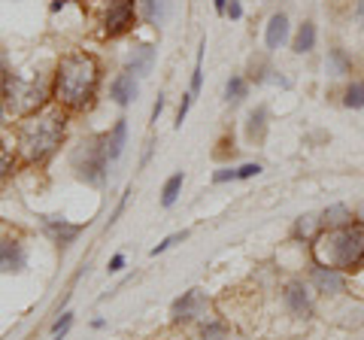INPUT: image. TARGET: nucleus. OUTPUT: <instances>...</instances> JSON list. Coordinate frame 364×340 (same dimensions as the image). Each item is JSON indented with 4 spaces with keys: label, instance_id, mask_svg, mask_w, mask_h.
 Here are the masks:
<instances>
[{
    "label": "nucleus",
    "instance_id": "dca6fc26",
    "mask_svg": "<svg viewBox=\"0 0 364 340\" xmlns=\"http://www.w3.org/2000/svg\"><path fill=\"white\" fill-rule=\"evenodd\" d=\"M316 25L313 21H304V25L298 28V33H294V40H291V52L294 55H306V52H313L316 49Z\"/></svg>",
    "mask_w": 364,
    "mask_h": 340
},
{
    "label": "nucleus",
    "instance_id": "b1692460",
    "mask_svg": "<svg viewBox=\"0 0 364 340\" xmlns=\"http://www.w3.org/2000/svg\"><path fill=\"white\" fill-rule=\"evenodd\" d=\"M203 52H207V43H200L198 58H195V70H191V95H198L200 83H203Z\"/></svg>",
    "mask_w": 364,
    "mask_h": 340
},
{
    "label": "nucleus",
    "instance_id": "6e6552de",
    "mask_svg": "<svg viewBox=\"0 0 364 340\" xmlns=\"http://www.w3.org/2000/svg\"><path fill=\"white\" fill-rule=\"evenodd\" d=\"M282 301H286V307L291 310V316H298V319H310L313 316V298L304 282H289L286 292H282Z\"/></svg>",
    "mask_w": 364,
    "mask_h": 340
},
{
    "label": "nucleus",
    "instance_id": "423d86ee",
    "mask_svg": "<svg viewBox=\"0 0 364 340\" xmlns=\"http://www.w3.org/2000/svg\"><path fill=\"white\" fill-rule=\"evenodd\" d=\"M210 310V301L203 298V292L200 289H191L186 292L182 298L173 301V310H170V316H173V322H191V319H200L203 313Z\"/></svg>",
    "mask_w": 364,
    "mask_h": 340
},
{
    "label": "nucleus",
    "instance_id": "393cba45",
    "mask_svg": "<svg viewBox=\"0 0 364 340\" xmlns=\"http://www.w3.org/2000/svg\"><path fill=\"white\" fill-rule=\"evenodd\" d=\"M186 237H188V231H176V234H170V237H164V240H161V243H158V246L152 249V255H161V253H167V249H170V246H176V243H182V240H186Z\"/></svg>",
    "mask_w": 364,
    "mask_h": 340
},
{
    "label": "nucleus",
    "instance_id": "bb28decb",
    "mask_svg": "<svg viewBox=\"0 0 364 340\" xmlns=\"http://www.w3.org/2000/svg\"><path fill=\"white\" fill-rule=\"evenodd\" d=\"M9 170H13V155L6 152V146L0 143V183L9 176Z\"/></svg>",
    "mask_w": 364,
    "mask_h": 340
},
{
    "label": "nucleus",
    "instance_id": "20e7f679",
    "mask_svg": "<svg viewBox=\"0 0 364 340\" xmlns=\"http://www.w3.org/2000/svg\"><path fill=\"white\" fill-rule=\"evenodd\" d=\"M73 164L79 170V176L85 179L91 186H100L107 176V164H109V152H107V140H97L85 146V149H79L73 155Z\"/></svg>",
    "mask_w": 364,
    "mask_h": 340
},
{
    "label": "nucleus",
    "instance_id": "c85d7f7f",
    "mask_svg": "<svg viewBox=\"0 0 364 340\" xmlns=\"http://www.w3.org/2000/svg\"><path fill=\"white\" fill-rule=\"evenodd\" d=\"M191 100H195V95H182V104H179V110H176V128H182V122H186V116H188V110H191Z\"/></svg>",
    "mask_w": 364,
    "mask_h": 340
},
{
    "label": "nucleus",
    "instance_id": "7ed1b4c3",
    "mask_svg": "<svg viewBox=\"0 0 364 340\" xmlns=\"http://www.w3.org/2000/svg\"><path fill=\"white\" fill-rule=\"evenodd\" d=\"M313 258L322 267L349 270L364 267V225H346V228H325L313 240Z\"/></svg>",
    "mask_w": 364,
    "mask_h": 340
},
{
    "label": "nucleus",
    "instance_id": "72a5a7b5",
    "mask_svg": "<svg viewBox=\"0 0 364 340\" xmlns=\"http://www.w3.org/2000/svg\"><path fill=\"white\" fill-rule=\"evenodd\" d=\"M164 104H167V100H164V95H158L155 107H152V122H158V119H161V112H164Z\"/></svg>",
    "mask_w": 364,
    "mask_h": 340
},
{
    "label": "nucleus",
    "instance_id": "f8f14e48",
    "mask_svg": "<svg viewBox=\"0 0 364 340\" xmlns=\"http://www.w3.org/2000/svg\"><path fill=\"white\" fill-rule=\"evenodd\" d=\"M289 40V16L286 13H273L267 21V31H264V43L270 52H277L282 43Z\"/></svg>",
    "mask_w": 364,
    "mask_h": 340
},
{
    "label": "nucleus",
    "instance_id": "c756f323",
    "mask_svg": "<svg viewBox=\"0 0 364 340\" xmlns=\"http://www.w3.org/2000/svg\"><path fill=\"white\" fill-rule=\"evenodd\" d=\"M261 167L258 161H249V164H243V167H237V179H252V176H258L261 174Z\"/></svg>",
    "mask_w": 364,
    "mask_h": 340
},
{
    "label": "nucleus",
    "instance_id": "a878e982",
    "mask_svg": "<svg viewBox=\"0 0 364 340\" xmlns=\"http://www.w3.org/2000/svg\"><path fill=\"white\" fill-rule=\"evenodd\" d=\"M316 228H322V222H318L316 216H301V222H298V228H294V231L304 234V237H313Z\"/></svg>",
    "mask_w": 364,
    "mask_h": 340
},
{
    "label": "nucleus",
    "instance_id": "4be33fe9",
    "mask_svg": "<svg viewBox=\"0 0 364 340\" xmlns=\"http://www.w3.org/2000/svg\"><path fill=\"white\" fill-rule=\"evenodd\" d=\"M143 16L149 25H164V18H167V0H146L143 4Z\"/></svg>",
    "mask_w": 364,
    "mask_h": 340
},
{
    "label": "nucleus",
    "instance_id": "5701e85b",
    "mask_svg": "<svg viewBox=\"0 0 364 340\" xmlns=\"http://www.w3.org/2000/svg\"><path fill=\"white\" fill-rule=\"evenodd\" d=\"M246 92H249V83L243 76H231V79H228V85H225V97L228 100H234V104H237V100L246 97Z\"/></svg>",
    "mask_w": 364,
    "mask_h": 340
},
{
    "label": "nucleus",
    "instance_id": "aec40b11",
    "mask_svg": "<svg viewBox=\"0 0 364 340\" xmlns=\"http://www.w3.org/2000/svg\"><path fill=\"white\" fill-rule=\"evenodd\" d=\"M343 107L346 110H364V79H352L343 92Z\"/></svg>",
    "mask_w": 364,
    "mask_h": 340
},
{
    "label": "nucleus",
    "instance_id": "9d476101",
    "mask_svg": "<svg viewBox=\"0 0 364 340\" xmlns=\"http://www.w3.org/2000/svg\"><path fill=\"white\" fill-rule=\"evenodd\" d=\"M313 286H316V292H322V294H340L346 289V274L343 270H337V267L316 265L313 267Z\"/></svg>",
    "mask_w": 364,
    "mask_h": 340
},
{
    "label": "nucleus",
    "instance_id": "c9c22d12",
    "mask_svg": "<svg viewBox=\"0 0 364 340\" xmlns=\"http://www.w3.org/2000/svg\"><path fill=\"white\" fill-rule=\"evenodd\" d=\"M213 6H215V13L225 16V9H228V0H213Z\"/></svg>",
    "mask_w": 364,
    "mask_h": 340
},
{
    "label": "nucleus",
    "instance_id": "4468645a",
    "mask_svg": "<svg viewBox=\"0 0 364 340\" xmlns=\"http://www.w3.org/2000/svg\"><path fill=\"white\" fill-rule=\"evenodd\" d=\"M318 222H322V231L325 228H346V225H352V210L346 203H331Z\"/></svg>",
    "mask_w": 364,
    "mask_h": 340
},
{
    "label": "nucleus",
    "instance_id": "ddd939ff",
    "mask_svg": "<svg viewBox=\"0 0 364 340\" xmlns=\"http://www.w3.org/2000/svg\"><path fill=\"white\" fill-rule=\"evenodd\" d=\"M136 79H134V73H119L116 79H112V85H109V97L116 100L119 107H128L131 100L136 97Z\"/></svg>",
    "mask_w": 364,
    "mask_h": 340
},
{
    "label": "nucleus",
    "instance_id": "39448f33",
    "mask_svg": "<svg viewBox=\"0 0 364 340\" xmlns=\"http://www.w3.org/2000/svg\"><path fill=\"white\" fill-rule=\"evenodd\" d=\"M6 88H9V110L16 112H37L46 95L40 85H28L21 79H6Z\"/></svg>",
    "mask_w": 364,
    "mask_h": 340
},
{
    "label": "nucleus",
    "instance_id": "f3484780",
    "mask_svg": "<svg viewBox=\"0 0 364 340\" xmlns=\"http://www.w3.org/2000/svg\"><path fill=\"white\" fill-rule=\"evenodd\" d=\"M152 64H155V49L152 46H140V49H134V55L128 58V73L146 76L152 70Z\"/></svg>",
    "mask_w": 364,
    "mask_h": 340
},
{
    "label": "nucleus",
    "instance_id": "a211bd4d",
    "mask_svg": "<svg viewBox=\"0 0 364 340\" xmlns=\"http://www.w3.org/2000/svg\"><path fill=\"white\" fill-rule=\"evenodd\" d=\"M124 143H128V122L119 119L112 134L107 137V152H109V161H119L122 152H124Z\"/></svg>",
    "mask_w": 364,
    "mask_h": 340
},
{
    "label": "nucleus",
    "instance_id": "f704fd0d",
    "mask_svg": "<svg viewBox=\"0 0 364 340\" xmlns=\"http://www.w3.org/2000/svg\"><path fill=\"white\" fill-rule=\"evenodd\" d=\"M122 267H124V255H112L109 258V274H119Z\"/></svg>",
    "mask_w": 364,
    "mask_h": 340
},
{
    "label": "nucleus",
    "instance_id": "0eeeda50",
    "mask_svg": "<svg viewBox=\"0 0 364 340\" xmlns=\"http://www.w3.org/2000/svg\"><path fill=\"white\" fill-rule=\"evenodd\" d=\"M134 28V0H119L107 9L104 18V33L107 37H122L124 31Z\"/></svg>",
    "mask_w": 364,
    "mask_h": 340
},
{
    "label": "nucleus",
    "instance_id": "2eb2a0df",
    "mask_svg": "<svg viewBox=\"0 0 364 340\" xmlns=\"http://www.w3.org/2000/svg\"><path fill=\"white\" fill-rule=\"evenodd\" d=\"M325 70L328 76H349L352 73V58L346 55V49H328V58H325Z\"/></svg>",
    "mask_w": 364,
    "mask_h": 340
},
{
    "label": "nucleus",
    "instance_id": "f03ea898",
    "mask_svg": "<svg viewBox=\"0 0 364 340\" xmlns=\"http://www.w3.org/2000/svg\"><path fill=\"white\" fill-rule=\"evenodd\" d=\"M64 110H43L31 112V116L18 124V152L28 164H43L58 152L64 140Z\"/></svg>",
    "mask_w": 364,
    "mask_h": 340
},
{
    "label": "nucleus",
    "instance_id": "6ab92c4d",
    "mask_svg": "<svg viewBox=\"0 0 364 340\" xmlns=\"http://www.w3.org/2000/svg\"><path fill=\"white\" fill-rule=\"evenodd\" d=\"M264 134H267V110L258 107V110L249 112V119H246V137L252 143H261Z\"/></svg>",
    "mask_w": 364,
    "mask_h": 340
},
{
    "label": "nucleus",
    "instance_id": "e433bc0d",
    "mask_svg": "<svg viewBox=\"0 0 364 340\" xmlns=\"http://www.w3.org/2000/svg\"><path fill=\"white\" fill-rule=\"evenodd\" d=\"M6 70H4V61H0V95H4V88H6Z\"/></svg>",
    "mask_w": 364,
    "mask_h": 340
},
{
    "label": "nucleus",
    "instance_id": "cd10ccee",
    "mask_svg": "<svg viewBox=\"0 0 364 340\" xmlns=\"http://www.w3.org/2000/svg\"><path fill=\"white\" fill-rule=\"evenodd\" d=\"M234 179H237V167H219V170L213 174V183H215V186H222V183H234Z\"/></svg>",
    "mask_w": 364,
    "mask_h": 340
},
{
    "label": "nucleus",
    "instance_id": "9b49d317",
    "mask_svg": "<svg viewBox=\"0 0 364 340\" xmlns=\"http://www.w3.org/2000/svg\"><path fill=\"white\" fill-rule=\"evenodd\" d=\"M28 267V253L21 243H0V274H21Z\"/></svg>",
    "mask_w": 364,
    "mask_h": 340
},
{
    "label": "nucleus",
    "instance_id": "4c0bfd02",
    "mask_svg": "<svg viewBox=\"0 0 364 340\" xmlns=\"http://www.w3.org/2000/svg\"><path fill=\"white\" fill-rule=\"evenodd\" d=\"M355 18L364 25V0H358V4H355Z\"/></svg>",
    "mask_w": 364,
    "mask_h": 340
},
{
    "label": "nucleus",
    "instance_id": "2f4dec72",
    "mask_svg": "<svg viewBox=\"0 0 364 340\" xmlns=\"http://www.w3.org/2000/svg\"><path fill=\"white\" fill-rule=\"evenodd\" d=\"M222 337H225V325L213 322L210 328H203V340H222Z\"/></svg>",
    "mask_w": 364,
    "mask_h": 340
},
{
    "label": "nucleus",
    "instance_id": "473e14b6",
    "mask_svg": "<svg viewBox=\"0 0 364 340\" xmlns=\"http://www.w3.org/2000/svg\"><path fill=\"white\" fill-rule=\"evenodd\" d=\"M73 325V313H64V319H58L52 325V334H67V328Z\"/></svg>",
    "mask_w": 364,
    "mask_h": 340
},
{
    "label": "nucleus",
    "instance_id": "f257e3e1",
    "mask_svg": "<svg viewBox=\"0 0 364 340\" xmlns=\"http://www.w3.org/2000/svg\"><path fill=\"white\" fill-rule=\"evenodd\" d=\"M100 85V64L95 55L73 52L61 58L58 73H55V97L64 110H88Z\"/></svg>",
    "mask_w": 364,
    "mask_h": 340
},
{
    "label": "nucleus",
    "instance_id": "412c9836",
    "mask_svg": "<svg viewBox=\"0 0 364 340\" xmlns=\"http://www.w3.org/2000/svg\"><path fill=\"white\" fill-rule=\"evenodd\" d=\"M182 183H186V176H182V170L167 179L164 188H161V207H173L176 198H179V191H182Z\"/></svg>",
    "mask_w": 364,
    "mask_h": 340
},
{
    "label": "nucleus",
    "instance_id": "58836bf2",
    "mask_svg": "<svg viewBox=\"0 0 364 340\" xmlns=\"http://www.w3.org/2000/svg\"><path fill=\"white\" fill-rule=\"evenodd\" d=\"M355 219H358V222L364 225V201H361V203H358V207H355Z\"/></svg>",
    "mask_w": 364,
    "mask_h": 340
},
{
    "label": "nucleus",
    "instance_id": "1a4fd4ad",
    "mask_svg": "<svg viewBox=\"0 0 364 340\" xmlns=\"http://www.w3.org/2000/svg\"><path fill=\"white\" fill-rule=\"evenodd\" d=\"M43 228H46V234H49L61 249H67L79 234H82V225H70V222L61 219V216H43Z\"/></svg>",
    "mask_w": 364,
    "mask_h": 340
},
{
    "label": "nucleus",
    "instance_id": "7c9ffc66",
    "mask_svg": "<svg viewBox=\"0 0 364 340\" xmlns=\"http://www.w3.org/2000/svg\"><path fill=\"white\" fill-rule=\"evenodd\" d=\"M225 16L231 18V21H240V18H243V4H240V0H228Z\"/></svg>",
    "mask_w": 364,
    "mask_h": 340
}]
</instances>
